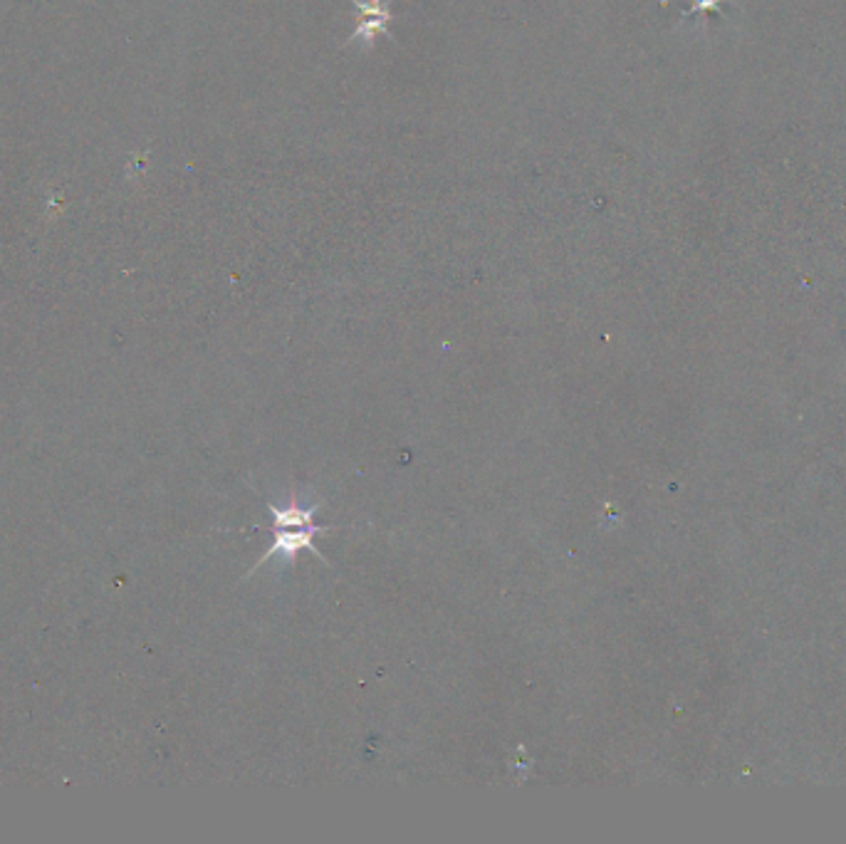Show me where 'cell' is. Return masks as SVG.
<instances>
[{
	"mask_svg": "<svg viewBox=\"0 0 846 844\" xmlns=\"http://www.w3.org/2000/svg\"><path fill=\"white\" fill-rule=\"evenodd\" d=\"M270 513L275 518V538L273 545L263 552L258 562H255L253 572H258L265 562L278 560L282 565H292L297 560V555L305 550H310L312 555H317L320 560L327 562L325 552H320L315 547V535L320 533V525L315 523L317 505L305 503L300 496H290L285 503H270ZM250 572V575H253Z\"/></svg>",
	"mask_w": 846,
	"mask_h": 844,
	"instance_id": "1",
	"label": "cell"
},
{
	"mask_svg": "<svg viewBox=\"0 0 846 844\" xmlns=\"http://www.w3.org/2000/svg\"><path fill=\"white\" fill-rule=\"evenodd\" d=\"M354 8H357V28L349 38V45L369 50L374 40L389 30L391 8L386 0H354Z\"/></svg>",
	"mask_w": 846,
	"mask_h": 844,
	"instance_id": "2",
	"label": "cell"
},
{
	"mask_svg": "<svg viewBox=\"0 0 846 844\" xmlns=\"http://www.w3.org/2000/svg\"><path fill=\"white\" fill-rule=\"evenodd\" d=\"M720 3H723V0H693L691 13H698V10H703V13H710V10H718Z\"/></svg>",
	"mask_w": 846,
	"mask_h": 844,
	"instance_id": "3",
	"label": "cell"
}]
</instances>
